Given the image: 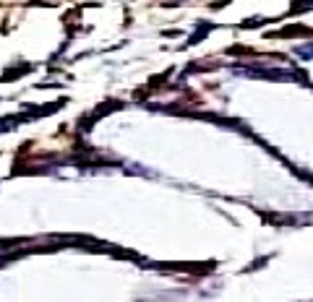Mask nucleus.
<instances>
[{"instance_id":"obj_1","label":"nucleus","mask_w":313,"mask_h":302,"mask_svg":"<svg viewBox=\"0 0 313 302\" xmlns=\"http://www.w3.org/2000/svg\"><path fill=\"white\" fill-rule=\"evenodd\" d=\"M298 52H300V55H306V58H313V44H306V47H300Z\"/></svg>"}]
</instances>
